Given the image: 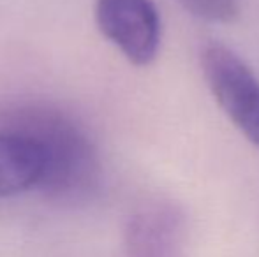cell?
I'll list each match as a JSON object with an SVG mask.
<instances>
[{
    "label": "cell",
    "mask_w": 259,
    "mask_h": 257,
    "mask_svg": "<svg viewBox=\"0 0 259 257\" xmlns=\"http://www.w3.org/2000/svg\"><path fill=\"white\" fill-rule=\"evenodd\" d=\"M185 240V215L177 204L145 202L123 227V257H184Z\"/></svg>",
    "instance_id": "277c9868"
},
{
    "label": "cell",
    "mask_w": 259,
    "mask_h": 257,
    "mask_svg": "<svg viewBox=\"0 0 259 257\" xmlns=\"http://www.w3.org/2000/svg\"><path fill=\"white\" fill-rule=\"evenodd\" d=\"M0 129L32 143L41 157L37 190L57 202L79 204L99 192L103 162L89 130L45 100L13 102L0 111Z\"/></svg>",
    "instance_id": "6da1fadb"
},
{
    "label": "cell",
    "mask_w": 259,
    "mask_h": 257,
    "mask_svg": "<svg viewBox=\"0 0 259 257\" xmlns=\"http://www.w3.org/2000/svg\"><path fill=\"white\" fill-rule=\"evenodd\" d=\"M205 81L226 117L259 148V79L231 48L210 42L201 52Z\"/></svg>",
    "instance_id": "7a4b0ae2"
},
{
    "label": "cell",
    "mask_w": 259,
    "mask_h": 257,
    "mask_svg": "<svg viewBox=\"0 0 259 257\" xmlns=\"http://www.w3.org/2000/svg\"><path fill=\"white\" fill-rule=\"evenodd\" d=\"M41 173V157L34 144L0 129V197L37 190Z\"/></svg>",
    "instance_id": "5b68a950"
},
{
    "label": "cell",
    "mask_w": 259,
    "mask_h": 257,
    "mask_svg": "<svg viewBox=\"0 0 259 257\" xmlns=\"http://www.w3.org/2000/svg\"><path fill=\"white\" fill-rule=\"evenodd\" d=\"M185 11L210 23H231L240 13L238 0H178Z\"/></svg>",
    "instance_id": "8992f818"
},
{
    "label": "cell",
    "mask_w": 259,
    "mask_h": 257,
    "mask_svg": "<svg viewBox=\"0 0 259 257\" xmlns=\"http://www.w3.org/2000/svg\"><path fill=\"white\" fill-rule=\"evenodd\" d=\"M99 32L134 65L155 60L160 46V14L152 0H96Z\"/></svg>",
    "instance_id": "3957f363"
}]
</instances>
